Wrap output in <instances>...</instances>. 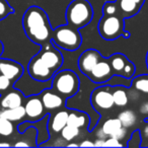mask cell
I'll return each mask as SVG.
<instances>
[{"label": "cell", "mask_w": 148, "mask_h": 148, "mask_svg": "<svg viewBox=\"0 0 148 148\" xmlns=\"http://www.w3.org/2000/svg\"><path fill=\"white\" fill-rule=\"evenodd\" d=\"M118 119L121 121L123 127L129 128L135 125L136 121H137V116L132 110H124L119 114Z\"/></svg>", "instance_id": "obj_20"}, {"label": "cell", "mask_w": 148, "mask_h": 148, "mask_svg": "<svg viewBox=\"0 0 148 148\" xmlns=\"http://www.w3.org/2000/svg\"><path fill=\"white\" fill-rule=\"evenodd\" d=\"M61 137L66 141H72V140L76 139L80 135V129L77 127H74L71 125H66L60 132Z\"/></svg>", "instance_id": "obj_24"}, {"label": "cell", "mask_w": 148, "mask_h": 148, "mask_svg": "<svg viewBox=\"0 0 148 148\" xmlns=\"http://www.w3.org/2000/svg\"><path fill=\"white\" fill-rule=\"evenodd\" d=\"M67 146H75V147H78L79 144H76V143H71V144H68Z\"/></svg>", "instance_id": "obj_40"}, {"label": "cell", "mask_w": 148, "mask_h": 148, "mask_svg": "<svg viewBox=\"0 0 148 148\" xmlns=\"http://www.w3.org/2000/svg\"><path fill=\"white\" fill-rule=\"evenodd\" d=\"M126 136H127V130H126L125 127H121L117 132H115L111 137H115V138H117L118 140L121 141V140L125 139Z\"/></svg>", "instance_id": "obj_30"}, {"label": "cell", "mask_w": 148, "mask_h": 148, "mask_svg": "<svg viewBox=\"0 0 148 148\" xmlns=\"http://www.w3.org/2000/svg\"><path fill=\"white\" fill-rule=\"evenodd\" d=\"M0 146L1 147H9V146H11L10 143H8V142H0Z\"/></svg>", "instance_id": "obj_36"}, {"label": "cell", "mask_w": 148, "mask_h": 148, "mask_svg": "<svg viewBox=\"0 0 148 148\" xmlns=\"http://www.w3.org/2000/svg\"><path fill=\"white\" fill-rule=\"evenodd\" d=\"M143 134L146 136V137L148 138V125L144 127V129H143Z\"/></svg>", "instance_id": "obj_37"}, {"label": "cell", "mask_w": 148, "mask_h": 148, "mask_svg": "<svg viewBox=\"0 0 148 148\" xmlns=\"http://www.w3.org/2000/svg\"><path fill=\"white\" fill-rule=\"evenodd\" d=\"M29 73L32 78L38 81H48L54 76L55 72L52 71L38 55L32 58L29 63Z\"/></svg>", "instance_id": "obj_8"}, {"label": "cell", "mask_w": 148, "mask_h": 148, "mask_svg": "<svg viewBox=\"0 0 148 148\" xmlns=\"http://www.w3.org/2000/svg\"><path fill=\"white\" fill-rule=\"evenodd\" d=\"M11 85H12V81L8 77L0 74V93L3 95L4 92L8 91L11 88Z\"/></svg>", "instance_id": "obj_28"}, {"label": "cell", "mask_w": 148, "mask_h": 148, "mask_svg": "<svg viewBox=\"0 0 148 148\" xmlns=\"http://www.w3.org/2000/svg\"><path fill=\"white\" fill-rule=\"evenodd\" d=\"M91 103L97 111H108L114 107L113 91L108 86L95 89L91 93Z\"/></svg>", "instance_id": "obj_7"}, {"label": "cell", "mask_w": 148, "mask_h": 148, "mask_svg": "<svg viewBox=\"0 0 148 148\" xmlns=\"http://www.w3.org/2000/svg\"><path fill=\"white\" fill-rule=\"evenodd\" d=\"M146 62H147V65H148V54H147V59H146Z\"/></svg>", "instance_id": "obj_41"}, {"label": "cell", "mask_w": 148, "mask_h": 148, "mask_svg": "<svg viewBox=\"0 0 148 148\" xmlns=\"http://www.w3.org/2000/svg\"><path fill=\"white\" fill-rule=\"evenodd\" d=\"M79 146H80V147H92V146H95V143L91 142L90 140H83V141L79 144Z\"/></svg>", "instance_id": "obj_31"}, {"label": "cell", "mask_w": 148, "mask_h": 148, "mask_svg": "<svg viewBox=\"0 0 148 148\" xmlns=\"http://www.w3.org/2000/svg\"><path fill=\"white\" fill-rule=\"evenodd\" d=\"M122 126V123L119 119H115V118H112L109 119L103 124L101 126V130L103 131V133L107 135V137H111L115 132H117Z\"/></svg>", "instance_id": "obj_21"}, {"label": "cell", "mask_w": 148, "mask_h": 148, "mask_svg": "<svg viewBox=\"0 0 148 148\" xmlns=\"http://www.w3.org/2000/svg\"><path fill=\"white\" fill-rule=\"evenodd\" d=\"M23 25L25 35L32 42L44 46L52 40V29L48 15L39 6L27 8L23 17Z\"/></svg>", "instance_id": "obj_1"}, {"label": "cell", "mask_w": 148, "mask_h": 148, "mask_svg": "<svg viewBox=\"0 0 148 148\" xmlns=\"http://www.w3.org/2000/svg\"><path fill=\"white\" fill-rule=\"evenodd\" d=\"M52 89L64 99L73 97L79 90V78L77 74L71 70H63L53 76Z\"/></svg>", "instance_id": "obj_3"}, {"label": "cell", "mask_w": 148, "mask_h": 148, "mask_svg": "<svg viewBox=\"0 0 148 148\" xmlns=\"http://www.w3.org/2000/svg\"><path fill=\"white\" fill-rule=\"evenodd\" d=\"M68 115H69V111L66 109H61L56 111V113H54L49 118V123H48L49 132L53 134L60 133L62 129L67 125Z\"/></svg>", "instance_id": "obj_14"}, {"label": "cell", "mask_w": 148, "mask_h": 148, "mask_svg": "<svg viewBox=\"0 0 148 148\" xmlns=\"http://www.w3.org/2000/svg\"><path fill=\"white\" fill-rule=\"evenodd\" d=\"M3 50H4V47H3V44H2V42L0 41V55L3 53Z\"/></svg>", "instance_id": "obj_39"}, {"label": "cell", "mask_w": 148, "mask_h": 148, "mask_svg": "<svg viewBox=\"0 0 148 148\" xmlns=\"http://www.w3.org/2000/svg\"><path fill=\"white\" fill-rule=\"evenodd\" d=\"M92 16V7L87 0H73L66 10L68 25L75 29L84 27L91 21Z\"/></svg>", "instance_id": "obj_2"}, {"label": "cell", "mask_w": 148, "mask_h": 148, "mask_svg": "<svg viewBox=\"0 0 148 148\" xmlns=\"http://www.w3.org/2000/svg\"><path fill=\"white\" fill-rule=\"evenodd\" d=\"M14 130L15 127L13 125V122L0 116V137H9L14 133Z\"/></svg>", "instance_id": "obj_23"}, {"label": "cell", "mask_w": 148, "mask_h": 148, "mask_svg": "<svg viewBox=\"0 0 148 148\" xmlns=\"http://www.w3.org/2000/svg\"><path fill=\"white\" fill-rule=\"evenodd\" d=\"M41 99L45 109L50 112L58 111L65 108V99L54 89H46L42 92Z\"/></svg>", "instance_id": "obj_12"}, {"label": "cell", "mask_w": 148, "mask_h": 148, "mask_svg": "<svg viewBox=\"0 0 148 148\" xmlns=\"http://www.w3.org/2000/svg\"><path fill=\"white\" fill-rule=\"evenodd\" d=\"M52 40L58 47L67 51H75L82 43V38L78 29H75L68 23L53 29Z\"/></svg>", "instance_id": "obj_4"}, {"label": "cell", "mask_w": 148, "mask_h": 148, "mask_svg": "<svg viewBox=\"0 0 148 148\" xmlns=\"http://www.w3.org/2000/svg\"><path fill=\"white\" fill-rule=\"evenodd\" d=\"M0 74H1V72H0Z\"/></svg>", "instance_id": "obj_42"}, {"label": "cell", "mask_w": 148, "mask_h": 148, "mask_svg": "<svg viewBox=\"0 0 148 148\" xmlns=\"http://www.w3.org/2000/svg\"><path fill=\"white\" fill-rule=\"evenodd\" d=\"M118 6L121 15L124 18L134 16L139 12L141 5L134 2L133 0H117Z\"/></svg>", "instance_id": "obj_16"}, {"label": "cell", "mask_w": 148, "mask_h": 148, "mask_svg": "<svg viewBox=\"0 0 148 148\" xmlns=\"http://www.w3.org/2000/svg\"><path fill=\"white\" fill-rule=\"evenodd\" d=\"M103 11L105 15H121L117 2H106L103 4Z\"/></svg>", "instance_id": "obj_26"}, {"label": "cell", "mask_w": 148, "mask_h": 148, "mask_svg": "<svg viewBox=\"0 0 148 148\" xmlns=\"http://www.w3.org/2000/svg\"><path fill=\"white\" fill-rule=\"evenodd\" d=\"M105 140L106 139H99V138H97L95 142V147H101V146H105Z\"/></svg>", "instance_id": "obj_33"}, {"label": "cell", "mask_w": 148, "mask_h": 148, "mask_svg": "<svg viewBox=\"0 0 148 148\" xmlns=\"http://www.w3.org/2000/svg\"><path fill=\"white\" fill-rule=\"evenodd\" d=\"M99 32L101 38L108 41L116 40L125 34L126 38L129 34L124 33V17L122 15H103L99 23Z\"/></svg>", "instance_id": "obj_5"}, {"label": "cell", "mask_w": 148, "mask_h": 148, "mask_svg": "<svg viewBox=\"0 0 148 148\" xmlns=\"http://www.w3.org/2000/svg\"><path fill=\"white\" fill-rule=\"evenodd\" d=\"M25 117L29 121H39L43 119L47 114V110L45 109L43 103H42L41 97H27L25 101Z\"/></svg>", "instance_id": "obj_10"}, {"label": "cell", "mask_w": 148, "mask_h": 148, "mask_svg": "<svg viewBox=\"0 0 148 148\" xmlns=\"http://www.w3.org/2000/svg\"><path fill=\"white\" fill-rule=\"evenodd\" d=\"M89 124V118L85 113L78 111L69 112L67 119V125H71L77 128H83L86 127Z\"/></svg>", "instance_id": "obj_19"}, {"label": "cell", "mask_w": 148, "mask_h": 148, "mask_svg": "<svg viewBox=\"0 0 148 148\" xmlns=\"http://www.w3.org/2000/svg\"><path fill=\"white\" fill-rule=\"evenodd\" d=\"M38 56L54 72L59 70L63 64V56H62L61 52L58 51L53 46V44L50 42L43 46Z\"/></svg>", "instance_id": "obj_6"}, {"label": "cell", "mask_w": 148, "mask_h": 148, "mask_svg": "<svg viewBox=\"0 0 148 148\" xmlns=\"http://www.w3.org/2000/svg\"><path fill=\"white\" fill-rule=\"evenodd\" d=\"M114 75L115 74L112 69L109 59H105L101 57V59L97 62V65L92 68V70L87 76L95 83H103L110 80Z\"/></svg>", "instance_id": "obj_9"}, {"label": "cell", "mask_w": 148, "mask_h": 148, "mask_svg": "<svg viewBox=\"0 0 148 148\" xmlns=\"http://www.w3.org/2000/svg\"><path fill=\"white\" fill-rule=\"evenodd\" d=\"M113 99L114 103L118 107H125L129 103V97L126 90L121 86L116 87L113 90Z\"/></svg>", "instance_id": "obj_22"}, {"label": "cell", "mask_w": 148, "mask_h": 148, "mask_svg": "<svg viewBox=\"0 0 148 148\" xmlns=\"http://www.w3.org/2000/svg\"><path fill=\"white\" fill-rule=\"evenodd\" d=\"M134 2H136L137 3V4H139V5H143V3H144V1H145V0H133Z\"/></svg>", "instance_id": "obj_38"}, {"label": "cell", "mask_w": 148, "mask_h": 148, "mask_svg": "<svg viewBox=\"0 0 148 148\" xmlns=\"http://www.w3.org/2000/svg\"><path fill=\"white\" fill-rule=\"evenodd\" d=\"M140 112H141L143 115H148V101L147 103H144L143 105L141 106Z\"/></svg>", "instance_id": "obj_32"}, {"label": "cell", "mask_w": 148, "mask_h": 148, "mask_svg": "<svg viewBox=\"0 0 148 148\" xmlns=\"http://www.w3.org/2000/svg\"><path fill=\"white\" fill-rule=\"evenodd\" d=\"M133 86L136 90L148 93V77L144 76V75L136 77L133 80Z\"/></svg>", "instance_id": "obj_25"}, {"label": "cell", "mask_w": 148, "mask_h": 148, "mask_svg": "<svg viewBox=\"0 0 148 148\" xmlns=\"http://www.w3.org/2000/svg\"><path fill=\"white\" fill-rule=\"evenodd\" d=\"M0 72L12 82L18 80L23 74V68L17 62L9 59H0Z\"/></svg>", "instance_id": "obj_13"}, {"label": "cell", "mask_w": 148, "mask_h": 148, "mask_svg": "<svg viewBox=\"0 0 148 148\" xmlns=\"http://www.w3.org/2000/svg\"><path fill=\"white\" fill-rule=\"evenodd\" d=\"M0 116L9 121L13 122H21L25 118V110L23 106H19L12 109H0Z\"/></svg>", "instance_id": "obj_17"}, {"label": "cell", "mask_w": 148, "mask_h": 148, "mask_svg": "<svg viewBox=\"0 0 148 148\" xmlns=\"http://www.w3.org/2000/svg\"><path fill=\"white\" fill-rule=\"evenodd\" d=\"M12 146H14V147H29V144H27V142H23V141H21V142H16V143L13 144Z\"/></svg>", "instance_id": "obj_35"}, {"label": "cell", "mask_w": 148, "mask_h": 148, "mask_svg": "<svg viewBox=\"0 0 148 148\" xmlns=\"http://www.w3.org/2000/svg\"><path fill=\"white\" fill-rule=\"evenodd\" d=\"M23 95L17 89H9L0 97V109H12L23 103Z\"/></svg>", "instance_id": "obj_15"}, {"label": "cell", "mask_w": 148, "mask_h": 148, "mask_svg": "<svg viewBox=\"0 0 148 148\" xmlns=\"http://www.w3.org/2000/svg\"><path fill=\"white\" fill-rule=\"evenodd\" d=\"M110 64L112 66V69L114 71V74L115 75H118V76H123V72L124 69H125L126 64L128 63L129 60L127 59L126 56H124L123 54H114L111 57L109 58Z\"/></svg>", "instance_id": "obj_18"}, {"label": "cell", "mask_w": 148, "mask_h": 148, "mask_svg": "<svg viewBox=\"0 0 148 148\" xmlns=\"http://www.w3.org/2000/svg\"><path fill=\"white\" fill-rule=\"evenodd\" d=\"M13 12V8L7 3L6 0H0V21L4 19Z\"/></svg>", "instance_id": "obj_27"}, {"label": "cell", "mask_w": 148, "mask_h": 148, "mask_svg": "<svg viewBox=\"0 0 148 148\" xmlns=\"http://www.w3.org/2000/svg\"><path fill=\"white\" fill-rule=\"evenodd\" d=\"M108 146V147H123V143H121L120 140H118L117 138L115 137H109L107 139L106 138L105 140V147Z\"/></svg>", "instance_id": "obj_29"}, {"label": "cell", "mask_w": 148, "mask_h": 148, "mask_svg": "<svg viewBox=\"0 0 148 148\" xmlns=\"http://www.w3.org/2000/svg\"><path fill=\"white\" fill-rule=\"evenodd\" d=\"M101 59V54L95 49H87L80 55L78 59L79 70L85 75H88L92 68L97 65V63Z\"/></svg>", "instance_id": "obj_11"}, {"label": "cell", "mask_w": 148, "mask_h": 148, "mask_svg": "<svg viewBox=\"0 0 148 148\" xmlns=\"http://www.w3.org/2000/svg\"><path fill=\"white\" fill-rule=\"evenodd\" d=\"M97 137L99 138V139H106V138H107V135L103 133V131L101 130V128L97 132Z\"/></svg>", "instance_id": "obj_34"}]
</instances>
